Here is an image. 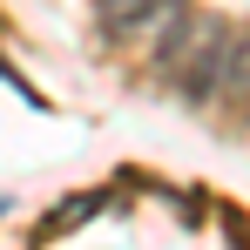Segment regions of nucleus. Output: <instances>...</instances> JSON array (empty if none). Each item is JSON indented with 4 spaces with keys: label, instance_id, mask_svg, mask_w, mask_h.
<instances>
[{
    "label": "nucleus",
    "instance_id": "f03ea898",
    "mask_svg": "<svg viewBox=\"0 0 250 250\" xmlns=\"http://www.w3.org/2000/svg\"><path fill=\"white\" fill-rule=\"evenodd\" d=\"M183 7H189V0H95L108 41H149V47L183 21Z\"/></svg>",
    "mask_w": 250,
    "mask_h": 250
},
{
    "label": "nucleus",
    "instance_id": "f257e3e1",
    "mask_svg": "<svg viewBox=\"0 0 250 250\" xmlns=\"http://www.w3.org/2000/svg\"><path fill=\"white\" fill-rule=\"evenodd\" d=\"M163 68L176 75V88L189 95V102H209V95H223V82H230V54H237V34L223 27V21H176L163 41Z\"/></svg>",
    "mask_w": 250,
    "mask_h": 250
}]
</instances>
